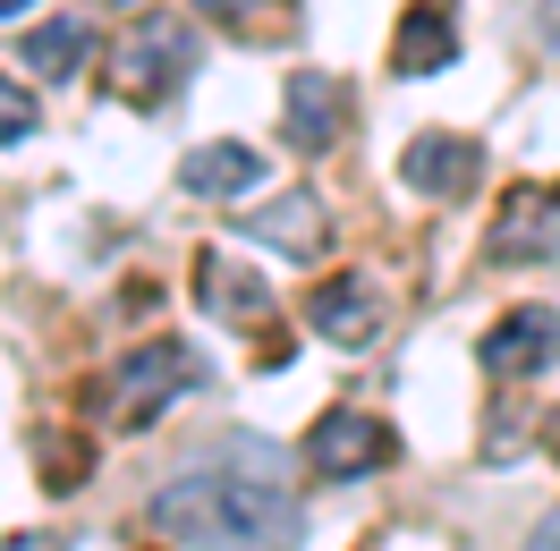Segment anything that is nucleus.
Segmentation results:
<instances>
[{"instance_id":"obj_19","label":"nucleus","mask_w":560,"mask_h":551,"mask_svg":"<svg viewBox=\"0 0 560 551\" xmlns=\"http://www.w3.org/2000/svg\"><path fill=\"white\" fill-rule=\"evenodd\" d=\"M0 551H60V543H51V535H9Z\"/></svg>"},{"instance_id":"obj_13","label":"nucleus","mask_w":560,"mask_h":551,"mask_svg":"<svg viewBox=\"0 0 560 551\" xmlns=\"http://www.w3.org/2000/svg\"><path fill=\"white\" fill-rule=\"evenodd\" d=\"M399 178H408L417 196H458V187L476 178V144H467V137H442V128H433V137H417L408 153H399Z\"/></svg>"},{"instance_id":"obj_8","label":"nucleus","mask_w":560,"mask_h":551,"mask_svg":"<svg viewBox=\"0 0 560 551\" xmlns=\"http://www.w3.org/2000/svg\"><path fill=\"white\" fill-rule=\"evenodd\" d=\"M238 230L255 246H280V255H323L331 246V221H323V204L306 196V187H289V196H272V204H255V212H238Z\"/></svg>"},{"instance_id":"obj_14","label":"nucleus","mask_w":560,"mask_h":551,"mask_svg":"<svg viewBox=\"0 0 560 551\" xmlns=\"http://www.w3.org/2000/svg\"><path fill=\"white\" fill-rule=\"evenodd\" d=\"M18 60H26V77H77L94 60V35H85V17H51V26L18 35Z\"/></svg>"},{"instance_id":"obj_18","label":"nucleus","mask_w":560,"mask_h":551,"mask_svg":"<svg viewBox=\"0 0 560 551\" xmlns=\"http://www.w3.org/2000/svg\"><path fill=\"white\" fill-rule=\"evenodd\" d=\"M544 51L560 60V0H544Z\"/></svg>"},{"instance_id":"obj_1","label":"nucleus","mask_w":560,"mask_h":551,"mask_svg":"<svg viewBox=\"0 0 560 551\" xmlns=\"http://www.w3.org/2000/svg\"><path fill=\"white\" fill-rule=\"evenodd\" d=\"M144 517H153V535L196 543V551H298L306 543V509L289 501V483L264 467L255 442H230V458H205V467H178Z\"/></svg>"},{"instance_id":"obj_7","label":"nucleus","mask_w":560,"mask_h":551,"mask_svg":"<svg viewBox=\"0 0 560 551\" xmlns=\"http://www.w3.org/2000/svg\"><path fill=\"white\" fill-rule=\"evenodd\" d=\"M340 128H349V85H340V77L298 69L289 85H280V137L298 144V153H331Z\"/></svg>"},{"instance_id":"obj_21","label":"nucleus","mask_w":560,"mask_h":551,"mask_svg":"<svg viewBox=\"0 0 560 551\" xmlns=\"http://www.w3.org/2000/svg\"><path fill=\"white\" fill-rule=\"evenodd\" d=\"M94 9H144V0H94Z\"/></svg>"},{"instance_id":"obj_16","label":"nucleus","mask_w":560,"mask_h":551,"mask_svg":"<svg viewBox=\"0 0 560 551\" xmlns=\"http://www.w3.org/2000/svg\"><path fill=\"white\" fill-rule=\"evenodd\" d=\"M205 17H221V26H255L264 9H289V0H196Z\"/></svg>"},{"instance_id":"obj_5","label":"nucleus","mask_w":560,"mask_h":551,"mask_svg":"<svg viewBox=\"0 0 560 551\" xmlns=\"http://www.w3.org/2000/svg\"><path fill=\"white\" fill-rule=\"evenodd\" d=\"M492 263H552L560 255V187H510L485 230Z\"/></svg>"},{"instance_id":"obj_12","label":"nucleus","mask_w":560,"mask_h":551,"mask_svg":"<svg viewBox=\"0 0 560 551\" xmlns=\"http://www.w3.org/2000/svg\"><path fill=\"white\" fill-rule=\"evenodd\" d=\"M178 178H187L196 196H255V187H264V153L238 144V137H212L178 162Z\"/></svg>"},{"instance_id":"obj_10","label":"nucleus","mask_w":560,"mask_h":551,"mask_svg":"<svg viewBox=\"0 0 560 551\" xmlns=\"http://www.w3.org/2000/svg\"><path fill=\"white\" fill-rule=\"evenodd\" d=\"M306 323H315L331 348H365L383 331V297H374L365 280H323L315 297H306Z\"/></svg>"},{"instance_id":"obj_2","label":"nucleus","mask_w":560,"mask_h":551,"mask_svg":"<svg viewBox=\"0 0 560 551\" xmlns=\"http://www.w3.org/2000/svg\"><path fill=\"white\" fill-rule=\"evenodd\" d=\"M196 77V26L187 17H137L110 51V94L137 110H171Z\"/></svg>"},{"instance_id":"obj_4","label":"nucleus","mask_w":560,"mask_h":551,"mask_svg":"<svg viewBox=\"0 0 560 551\" xmlns=\"http://www.w3.org/2000/svg\"><path fill=\"white\" fill-rule=\"evenodd\" d=\"M390 424L365 408H331L315 415V433H306V467H315L323 483H349V476H374V467H390Z\"/></svg>"},{"instance_id":"obj_15","label":"nucleus","mask_w":560,"mask_h":551,"mask_svg":"<svg viewBox=\"0 0 560 551\" xmlns=\"http://www.w3.org/2000/svg\"><path fill=\"white\" fill-rule=\"evenodd\" d=\"M18 137H35V94L18 77H0V144H18Z\"/></svg>"},{"instance_id":"obj_3","label":"nucleus","mask_w":560,"mask_h":551,"mask_svg":"<svg viewBox=\"0 0 560 551\" xmlns=\"http://www.w3.org/2000/svg\"><path fill=\"white\" fill-rule=\"evenodd\" d=\"M196 382H205V365L187 356V340H144V348H128V356L110 365L103 415L110 424H153V415L171 408L178 390H196Z\"/></svg>"},{"instance_id":"obj_22","label":"nucleus","mask_w":560,"mask_h":551,"mask_svg":"<svg viewBox=\"0 0 560 551\" xmlns=\"http://www.w3.org/2000/svg\"><path fill=\"white\" fill-rule=\"evenodd\" d=\"M9 9H35V0H0V17H9Z\"/></svg>"},{"instance_id":"obj_17","label":"nucleus","mask_w":560,"mask_h":551,"mask_svg":"<svg viewBox=\"0 0 560 551\" xmlns=\"http://www.w3.org/2000/svg\"><path fill=\"white\" fill-rule=\"evenodd\" d=\"M526 551H560V509H552V517H535V526H526Z\"/></svg>"},{"instance_id":"obj_9","label":"nucleus","mask_w":560,"mask_h":551,"mask_svg":"<svg viewBox=\"0 0 560 551\" xmlns=\"http://www.w3.org/2000/svg\"><path fill=\"white\" fill-rule=\"evenodd\" d=\"M458 60V17L442 0H417L408 17H399V35H390V69L399 77H442Z\"/></svg>"},{"instance_id":"obj_20","label":"nucleus","mask_w":560,"mask_h":551,"mask_svg":"<svg viewBox=\"0 0 560 551\" xmlns=\"http://www.w3.org/2000/svg\"><path fill=\"white\" fill-rule=\"evenodd\" d=\"M544 449H552V458H560V408L544 415Z\"/></svg>"},{"instance_id":"obj_11","label":"nucleus","mask_w":560,"mask_h":551,"mask_svg":"<svg viewBox=\"0 0 560 551\" xmlns=\"http://www.w3.org/2000/svg\"><path fill=\"white\" fill-rule=\"evenodd\" d=\"M196 306L221 314V323H264L272 289L246 272V263H230V255H196Z\"/></svg>"},{"instance_id":"obj_6","label":"nucleus","mask_w":560,"mask_h":551,"mask_svg":"<svg viewBox=\"0 0 560 551\" xmlns=\"http://www.w3.org/2000/svg\"><path fill=\"white\" fill-rule=\"evenodd\" d=\"M485 374L492 382H535V374H552L560 365V314L552 306H510L501 323L485 331Z\"/></svg>"}]
</instances>
